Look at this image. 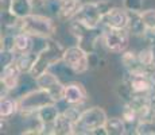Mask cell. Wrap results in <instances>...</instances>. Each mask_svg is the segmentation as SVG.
Segmentation results:
<instances>
[{
    "mask_svg": "<svg viewBox=\"0 0 155 135\" xmlns=\"http://www.w3.org/2000/svg\"><path fill=\"white\" fill-rule=\"evenodd\" d=\"M65 50L66 49H65L58 41L53 39V38H47L46 42H45V46L42 47V50L38 53V58L28 74L34 80H37L38 77L42 76L43 73L49 72L50 66L62 62Z\"/></svg>",
    "mask_w": 155,
    "mask_h": 135,
    "instance_id": "obj_1",
    "label": "cell"
},
{
    "mask_svg": "<svg viewBox=\"0 0 155 135\" xmlns=\"http://www.w3.org/2000/svg\"><path fill=\"white\" fill-rule=\"evenodd\" d=\"M18 29L19 31L27 32L31 37L42 38V39L53 38L57 31L55 22L51 19V16L41 14H30L22 18L19 20Z\"/></svg>",
    "mask_w": 155,
    "mask_h": 135,
    "instance_id": "obj_2",
    "label": "cell"
},
{
    "mask_svg": "<svg viewBox=\"0 0 155 135\" xmlns=\"http://www.w3.org/2000/svg\"><path fill=\"white\" fill-rule=\"evenodd\" d=\"M53 103L55 101L49 92L42 88H37L34 91L22 95L18 99V108H19V113L23 118H28V116L37 115V112L42 107Z\"/></svg>",
    "mask_w": 155,
    "mask_h": 135,
    "instance_id": "obj_3",
    "label": "cell"
},
{
    "mask_svg": "<svg viewBox=\"0 0 155 135\" xmlns=\"http://www.w3.org/2000/svg\"><path fill=\"white\" fill-rule=\"evenodd\" d=\"M108 116L101 107H92L82 111L76 122V134H91L94 128L105 126Z\"/></svg>",
    "mask_w": 155,
    "mask_h": 135,
    "instance_id": "obj_4",
    "label": "cell"
},
{
    "mask_svg": "<svg viewBox=\"0 0 155 135\" xmlns=\"http://www.w3.org/2000/svg\"><path fill=\"white\" fill-rule=\"evenodd\" d=\"M130 31L127 29H111L105 27L101 32V43L105 50L111 53H123L130 43Z\"/></svg>",
    "mask_w": 155,
    "mask_h": 135,
    "instance_id": "obj_5",
    "label": "cell"
},
{
    "mask_svg": "<svg viewBox=\"0 0 155 135\" xmlns=\"http://www.w3.org/2000/svg\"><path fill=\"white\" fill-rule=\"evenodd\" d=\"M64 64L69 69L74 72V73H85L89 69V59H88V52H85L82 47L71 46L65 50L64 54Z\"/></svg>",
    "mask_w": 155,
    "mask_h": 135,
    "instance_id": "obj_6",
    "label": "cell"
},
{
    "mask_svg": "<svg viewBox=\"0 0 155 135\" xmlns=\"http://www.w3.org/2000/svg\"><path fill=\"white\" fill-rule=\"evenodd\" d=\"M73 19L80 20L85 26H88L89 29H99V26L103 23L104 15L101 12L97 2H91L81 4V7L77 11L76 16Z\"/></svg>",
    "mask_w": 155,
    "mask_h": 135,
    "instance_id": "obj_7",
    "label": "cell"
},
{
    "mask_svg": "<svg viewBox=\"0 0 155 135\" xmlns=\"http://www.w3.org/2000/svg\"><path fill=\"white\" fill-rule=\"evenodd\" d=\"M35 83H37L38 88H42L45 91L49 92V93L51 95V97L54 99L55 103L64 100L65 85L58 80V77H57L54 73L46 72V73H43L42 76L38 77V79L35 80Z\"/></svg>",
    "mask_w": 155,
    "mask_h": 135,
    "instance_id": "obj_8",
    "label": "cell"
},
{
    "mask_svg": "<svg viewBox=\"0 0 155 135\" xmlns=\"http://www.w3.org/2000/svg\"><path fill=\"white\" fill-rule=\"evenodd\" d=\"M124 81L131 86L134 93H153V84L148 79L147 73H128L127 72Z\"/></svg>",
    "mask_w": 155,
    "mask_h": 135,
    "instance_id": "obj_9",
    "label": "cell"
},
{
    "mask_svg": "<svg viewBox=\"0 0 155 135\" xmlns=\"http://www.w3.org/2000/svg\"><path fill=\"white\" fill-rule=\"evenodd\" d=\"M64 100L71 106H82L88 100V92L80 83H70L65 85Z\"/></svg>",
    "mask_w": 155,
    "mask_h": 135,
    "instance_id": "obj_10",
    "label": "cell"
},
{
    "mask_svg": "<svg viewBox=\"0 0 155 135\" xmlns=\"http://www.w3.org/2000/svg\"><path fill=\"white\" fill-rule=\"evenodd\" d=\"M128 20H130V12L126 8L113 7L104 16L103 25L105 27H111V29H127Z\"/></svg>",
    "mask_w": 155,
    "mask_h": 135,
    "instance_id": "obj_11",
    "label": "cell"
},
{
    "mask_svg": "<svg viewBox=\"0 0 155 135\" xmlns=\"http://www.w3.org/2000/svg\"><path fill=\"white\" fill-rule=\"evenodd\" d=\"M20 69L18 68L16 62H11V64L5 65L3 66L2 69V88L4 91H12L18 86V83H19V79H20Z\"/></svg>",
    "mask_w": 155,
    "mask_h": 135,
    "instance_id": "obj_12",
    "label": "cell"
},
{
    "mask_svg": "<svg viewBox=\"0 0 155 135\" xmlns=\"http://www.w3.org/2000/svg\"><path fill=\"white\" fill-rule=\"evenodd\" d=\"M58 115H59V111L57 108L55 103L47 104V106L42 107L37 112V118L45 124L43 134H53V123L55 122Z\"/></svg>",
    "mask_w": 155,
    "mask_h": 135,
    "instance_id": "obj_13",
    "label": "cell"
},
{
    "mask_svg": "<svg viewBox=\"0 0 155 135\" xmlns=\"http://www.w3.org/2000/svg\"><path fill=\"white\" fill-rule=\"evenodd\" d=\"M81 4H82L81 0H61V5H59L57 19L59 22H70L76 16Z\"/></svg>",
    "mask_w": 155,
    "mask_h": 135,
    "instance_id": "obj_14",
    "label": "cell"
},
{
    "mask_svg": "<svg viewBox=\"0 0 155 135\" xmlns=\"http://www.w3.org/2000/svg\"><path fill=\"white\" fill-rule=\"evenodd\" d=\"M121 64L128 73H147L136 52H131V50L127 52L126 50L121 53Z\"/></svg>",
    "mask_w": 155,
    "mask_h": 135,
    "instance_id": "obj_15",
    "label": "cell"
},
{
    "mask_svg": "<svg viewBox=\"0 0 155 135\" xmlns=\"http://www.w3.org/2000/svg\"><path fill=\"white\" fill-rule=\"evenodd\" d=\"M53 134L54 135H71L76 134V124L64 112H59L55 122L53 123Z\"/></svg>",
    "mask_w": 155,
    "mask_h": 135,
    "instance_id": "obj_16",
    "label": "cell"
},
{
    "mask_svg": "<svg viewBox=\"0 0 155 135\" xmlns=\"http://www.w3.org/2000/svg\"><path fill=\"white\" fill-rule=\"evenodd\" d=\"M127 30L131 35H135V37H144L147 34L148 29L142 18V12H130Z\"/></svg>",
    "mask_w": 155,
    "mask_h": 135,
    "instance_id": "obj_17",
    "label": "cell"
},
{
    "mask_svg": "<svg viewBox=\"0 0 155 135\" xmlns=\"http://www.w3.org/2000/svg\"><path fill=\"white\" fill-rule=\"evenodd\" d=\"M12 0H0V10H2V25L7 29H16L19 26V18H16L11 11Z\"/></svg>",
    "mask_w": 155,
    "mask_h": 135,
    "instance_id": "obj_18",
    "label": "cell"
},
{
    "mask_svg": "<svg viewBox=\"0 0 155 135\" xmlns=\"http://www.w3.org/2000/svg\"><path fill=\"white\" fill-rule=\"evenodd\" d=\"M32 38L30 34L27 32H23L19 31L18 34H15V49L14 52L15 54H23V53H27L31 52L32 49Z\"/></svg>",
    "mask_w": 155,
    "mask_h": 135,
    "instance_id": "obj_19",
    "label": "cell"
},
{
    "mask_svg": "<svg viewBox=\"0 0 155 135\" xmlns=\"http://www.w3.org/2000/svg\"><path fill=\"white\" fill-rule=\"evenodd\" d=\"M37 58H38V53H34L31 50V52H27V53L18 54L15 62H16L18 68L20 69V72H22V73H27L28 74L30 72H31L32 66H34Z\"/></svg>",
    "mask_w": 155,
    "mask_h": 135,
    "instance_id": "obj_20",
    "label": "cell"
},
{
    "mask_svg": "<svg viewBox=\"0 0 155 135\" xmlns=\"http://www.w3.org/2000/svg\"><path fill=\"white\" fill-rule=\"evenodd\" d=\"M11 11H12V14L16 18L22 19V18L32 14L34 5H32L31 0H12V3H11Z\"/></svg>",
    "mask_w": 155,
    "mask_h": 135,
    "instance_id": "obj_21",
    "label": "cell"
},
{
    "mask_svg": "<svg viewBox=\"0 0 155 135\" xmlns=\"http://www.w3.org/2000/svg\"><path fill=\"white\" fill-rule=\"evenodd\" d=\"M16 112H19L18 100H12L8 96H3L2 101H0V116L3 119H8Z\"/></svg>",
    "mask_w": 155,
    "mask_h": 135,
    "instance_id": "obj_22",
    "label": "cell"
},
{
    "mask_svg": "<svg viewBox=\"0 0 155 135\" xmlns=\"http://www.w3.org/2000/svg\"><path fill=\"white\" fill-rule=\"evenodd\" d=\"M105 128L108 131V135H124L126 131V122L120 118H108L105 123Z\"/></svg>",
    "mask_w": 155,
    "mask_h": 135,
    "instance_id": "obj_23",
    "label": "cell"
},
{
    "mask_svg": "<svg viewBox=\"0 0 155 135\" xmlns=\"http://www.w3.org/2000/svg\"><path fill=\"white\" fill-rule=\"evenodd\" d=\"M139 59L143 64V66L146 68V70H150L155 66V47L154 46H147L143 50L138 53Z\"/></svg>",
    "mask_w": 155,
    "mask_h": 135,
    "instance_id": "obj_24",
    "label": "cell"
},
{
    "mask_svg": "<svg viewBox=\"0 0 155 135\" xmlns=\"http://www.w3.org/2000/svg\"><path fill=\"white\" fill-rule=\"evenodd\" d=\"M135 134L138 135H155V116L148 120H140L136 123Z\"/></svg>",
    "mask_w": 155,
    "mask_h": 135,
    "instance_id": "obj_25",
    "label": "cell"
},
{
    "mask_svg": "<svg viewBox=\"0 0 155 135\" xmlns=\"http://www.w3.org/2000/svg\"><path fill=\"white\" fill-rule=\"evenodd\" d=\"M123 119L126 123H138V120H139L138 111L131 106V104L126 103L124 104V108H123Z\"/></svg>",
    "mask_w": 155,
    "mask_h": 135,
    "instance_id": "obj_26",
    "label": "cell"
},
{
    "mask_svg": "<svg viewBox=\"0 0 155 135\" xmlns=\"http://www.w3.org/2000/svg\"><path fill=\"white\" fill-rule=\"evenodd\" d=\"M123 5L128 12H142L143 0H123Z\"/></svg>",
    "mask_w": 155,
    "mask_h": 135,
    "instance_id": "obj_27",
    "label": "cell"
},
{
    "mask_svg": "<svg viewBox=\"0 0 155 135\" xmlns=\"http://www.w3.org/2000/svg\"><path fill=\"white\" fill-rule=\"evenodd\" d=\"M142 18L148 30H155V8L142 11Z\"/></svg>",
    "mask_w": 155,
    "mask_h": 135,
    "instance_id": "obj_28",
    "label": "cell"
},
{
    "mask_svg": "<svg viewBox=\"0 0 155 135\" xmlns=\"http://www.w3.org/2000/svg\"><path fill=\"white\" fill-rule=\"evenodd\" d=\"M14 49H15V35H12V34L2 35V49L0 50L14 52Z\"/></svg>",
    "mask_w": 155,
    "mask_h": 135,
    "instance_id": "obj_29",
    "label": "cell"
},
{
    "mask_svg": "<svg viewBox=\"0 0 155 135\" xmlns=\"http://www.w3.org/2000/svg\"><path fill=\"white\" fill-rule=\"evenodd\" d=\"M80 107L81 106H71V104H69V107L64 111V113L69 119H71V120L74 122V124H76V122L78 120V118L81 116V113H82V111L80 110Z\"/></svg>",
    "mask_w": 155,
    "mask_h": 135,
    "instance_id": "obj_30",
    "label": "cell"
},
{
    "mask_svg": "<svg viewBox=\"0 0 155 135\" xmlns=\"http://www.w3.org/2000/svg\"><path fill=\"white\" fill-rule=\"evenodd\" d=\"M88 59H89V69H96L100 66L101 64V58L99 54H96L94 52L88 53Z\"/></svg>",
    "mask_w": 155,
    "mask_h": 135,
    "instance_id": "obj_31",
    "label": "cell"
},
{
    "mask_svg": "<svg viewBox=\"0 0 155 135\" xmlns=\"http://www.w3.org/2000/svg\"><path fill=\"white\" fill-rule=\"evenodd\" d=\"M91 134H92V135H108V131H107L105 126H101V127L94 128V130L92 131Z\"/></svg>",
    "mask_w": 155,
    "mask_h": 135,
    "instance_id": "obj_32",
    "label": "cell"
},
{
    "mask_svg": "<svg viewBox=\"0 0 155 135\" xmlns=\"http://www.w3.org/2000/svg\"><path fill=\"white\" fill-rule=\"evenodd\" d=\"M31 2H32V5H34V10H35V8H42L43 7L45 0H31Z\"/></svg>",
    "mask_w": 155,
    "mask_h": 135,
    "instance_id": "obj_33",
    "label": "cell"
},
{
    "mask_svg": "<svg viewBox=\"0 0 155 135\" xmlns=\"http://www.w3.org/2000/svg\"><path fill=\"white\" fill-rule=\"evenodd\" d=\"M150 106H151V110H153V111H154V113H155V92H153V93H151Z\"/></svg>",
    "mask_w": 155,
    "mask_h": 135,
    "instance_id": "obj_34",
    "label": "cell"
},
{
    "mask_svg": "<svg viewBox=\"0 0 155 135\" xmlns=\"http://www.w3.org/2000/svg\"><path fill=\"white\" fill-rule=\"evenodd\" d=\"M151 31H153V32H154V35H155V30H151Z\"/></svg>",
    "mask_w": 155,
    "mask_h": 135,
    "instance_id": "obj_35",
    "label": "cell"
},
{
    "mask_svg": "<svg viewBox=\"0 0 155 135\" xmlns=\"http://www.w3.org/2000/svg\"><path fill=\"white\" fill-rule=\"evenodd\" d=\"M154 47H155V46H154Z\"/></svg>",
    "mask_w": 155,
    "mask_h": 135,
    "instance_id": "obj_36",
    "label": "cell"
}]
</instances>
